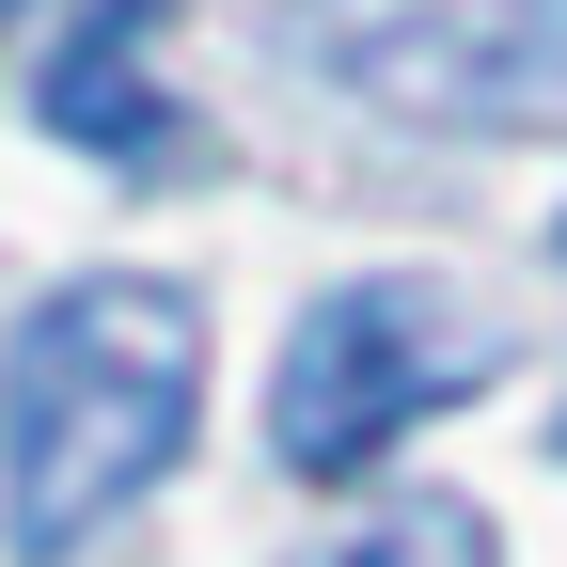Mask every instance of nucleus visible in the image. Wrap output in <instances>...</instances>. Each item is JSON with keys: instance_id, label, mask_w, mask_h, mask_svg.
Segmentation results:
<instances>
[{"instance_id": "6", "label": "nucleus", "mask_w": 567, "mask_h": 567, "mask_svg": "<svg viewBox=\"0 0 567 567\" xmlns=\"http://www.w3.org/2000/svg\"><path fill=\"white\" fill-rule=\"evenodd\" d=\"M551 237H567V221H551Z\"/></svg>"}, {"instance_id": "5", "label": "nucleus", "mask_w": 567, "mask_h": 567, "mask_svg": "<svg viewBox=\"0 0 567 567\" xmlns=\"http://www.w3.org/2000/svg\"><path fill=\"white\" fill-rule=\"evenodd\" d=\"M300 567H505V551H488V520H473V505H394V520L331 536V551H300Z\"/></svg>"}, {"instance_id": "2", "label": "nucleus", "mask_w": 567, "mask_h": 567, "mask_svg": "<svg viewBox=\"0 0 567 567\" xmlns=\"http://www.w3.org/2000/svg\"><path fill=\"white\" fill-rule=\"evenodd\" d=\"M505 379V331H488L457 284H425V268H379V284H331V300L284 331V379H268V457L284 473H363L394 457L425 410H457Z\"/></svg>"}, {"instance_id": "4", "label": "nucleus", "mask_w": 567, "mask_h": 567, "mask_svg": "<svg viewBox=\"0 0 567 567\" xmlns=\"http://www.w3.org/2000/svg\"><path fill=\"white\" fill-rule=\"evenodd\" d=\"M158 17H174V0H95V17L48 48V80H32V111L80 142V158H111V174H158L189 142L174 126V80H158Z\"/></svg>"}, {"instance_id": "1", "label": "nucleus", "mask_w": 567, "mask_h": 567, "mask_svg": "<svg viewBox=\"0 0 567 567\" xmlns=\"http://www.w3.org/2000/svg\"><path fill=\"white\" fill-rule=\"evenodd\" d=\"M205 410V316L158 268H80L0 331V551L63 567L189 457Z\"/></svg>"}, {"instance_id": "3", "label": "nucleus", "mask_w": 567, "mask_h": 567, "mask_svg": "<svg viewBox=\"0 0 567 567\" xmlns=\"http://www.w3.org/2000/svg\"><path fill=\"white\" fill-rule=\"evenodd\" d=\"M300 63L410 126H567V0H300Z\"/></svg>"}]
</instances>
